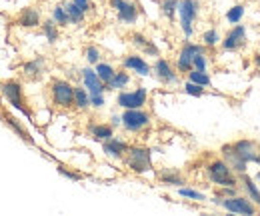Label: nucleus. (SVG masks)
Returning <instances> with one entry per match:
<instances>
[{
	"label": "nucleus",
	"mask_w": 260,
	"mask_h": 216,
	"mask_svg": "<svg viewBox=\"0 0 260 216\" xmlns=\"http://www.w3.org/2000/svg\"><path fill=\"white\" fill-rule=\"evenodd\" d=\"M146 100V90L144 88H138L136 92H124L118 96V104L124 106V108H140Z\"/></svg>",
	"instance_id": "nucleus-4"
},
{
	"label": "nucleus",
	"mask_w": 260,
	"mask_h": 216,
	"mask_svg": "<svg viewBox=\"0 0 260 216\" xmlns=\"http://www.w3.org/2000/svg\"><path fill=\"white\" fill-rule=\"evenodd\" d=\"M190 80L196 82V84H200V86L210 84V78L204 74V70H194V72H190Z\"/></svg>",
	"instance_id": "nucleus-20"
},
{
	"label": "nucleus",
	"mask_w": 260,
	"mask_h": 216,
	"mask_svg": "<svg viewBox=\"0 0 260 216\" xmlns=\"http://www.w3.org/2000/svg\"><path fill=\"white\" fill-rule=\"evenodd\" d=\"M192 64H194L198 70H204V68H206V60H204V58H202L200 54H196L194 60H192Z\"/></svg>",
	"instance_id": "nucleus-34"
},
{
	"label": "nucleus",
	"mask_w": 260,
	"mask_h": 216,
	"mask_svg": "<svg viewBox=\"0 0 260 216\" xmlns=\"http://www.w3.org/2000/svg\"><path fill=\"white\" fill-rule=\"evenodd\" d=\"M128 164L136 172H146L150 168V152L144 148H132L130 150Z\"/></svg>",
	"instance_id": "nucleus-3"
},
{
	"label": "nucleus",
	"mask_w": 260,
	"mask_h": 216,
	"mask_svg": "<svg viewBox=\"0 0 260 216\" xmlns=\"http://www.w3.org/2000/svg\"><path fill=\"white\" fill-rule=\"evenodd\" d=\"M204 42H206V44H216V42H218V34H216V30L206 32V34H204Z\"/></svg>",
	"instance_id": "nucleus-32"
},
{
	"label": "nucleus",
	"mask_w": 260,
	"mask_h": 216,
	"mask_svg": "<svg viewBox=\"0 0 260 216\" xmlns=\"http://www.w3.org/2000/svg\"><path fill=\"white\" fill-rule=\"evenodd\" d=\"M96 74H98V78H100L102 82H110V78L114 76V70H112L108 64H98Z\"/></svg>",
	"instance_id": "nucleus-19"
},
{
	"label": "nucleus",
	"mask_w": 260,
	"mask_h": 216,
	"mask_svg": "<svg viewBox=\"0 0 260 216\" xmlns=\"http://www.w3.org/2000/svg\"><path fill=\"white\" fill-rule=\"evenodd\" d=\"M2 90L6 94V98L16 106V108H20L22 110V100H20V86L16 84V82H8V84H4L2 86Z\"/></svg>",
	"instance_id": "nucleus-9"
},
{
	"label": "nucleus",
	"mask_w": 260,
	"mask_h": 216,
	"mask_svg": "<svg viewBox=\"0 0 260 216\" xmlns=\"http://www.w3.org/2000/svg\"><path fill=\"white\" fill-rule=\"evenodd\" d=\"M128 68H134L138 74H148V64L142 60V58H138V56H130V58H126V62H124Z\"/></svg>",
	"instance_id": "nucleus-14"
},
{
	"label": "nucleus",
	"mask_w": 260,
	"mask_h": 216,
	"mask_svg": "<svg viewBox=\"0 0 260 216\" xmlns=\"http://www.w3.org/2000/svg\"><path fill=\"white\" fill-rule=\"evenodd\" d=\"M54 18L60 22V24H64L66 20H68V14L64 12V8H60V6H56L54 8Z\"/></svg>",
	"instance_id": "nucleus-28"
},
{
	"label": "nucleus",
	"mask_w": 260,
	"mask_h": 216,
	"mask_svg": "<svg viewBox=\"0 0 260 216\" xmlns=\"http://www.w3.org/2000/svg\"><path fill=\"white\" fill-rule=\"evenodd\" d=\"M258 180H260V174H258Z\"/></svg>",
	"instance_id": "nucleus-40"
},
{
	"label": "nucleus",
	"mask_w": 260,
	"mask_h": 216,
	"mask_svg": "<svg viewBox=\"0 0 260 216\" xmlns=\"http://www.w3.org/2000/svg\"><path fill=\"white\" fill-rule=\"evenodd\" d=\"M86 54H88V60H90V62L98 60V50H96V48H88V52H86Z\"/></svg>",
	"instance_id": "nucleus-36"
},
{
	"label": "nucleus",
	"mask_w": 260,
	"mask_h": 216,
	"mask_svg": "<svg viewBox=\"0 0 260 216\" xmlns=\"http://www.w3.org/2000/svg\"><path fill=\"white\" fill-rule=\"evenodd\" d=\"M122 120H124V126H126L128 130H140L142 126L148 124V116H146L144 112L136 110V108H130L128 112H124Z\"/></svg>",
	"instance_id": "nucleus-5"
},
{
	"label": "nucleus",
	"mask_w": 260,
	"mask_h": 216,
	"mask_svg": "<svg viewBox=\"0 0 260 216\" xmlns=\"http://www.w3.org/2000/svg\"><path fill=\"white\" fill-rule=\"evenodd\" d=\"M20 22H22L24 26H36V24H38V12H36V10H32V8L24 10V12H22Z\"/></svg>",
	"instance_id": "nucleus-17"
},
{
	"label": "nucleus",
	"mask_w": 260,
	"mask_h": 216,
	"mask_svg": "<svg viewBox=\"0 0 260 216\" xmlns=\"http://www.w3.org/2000/svg\"><path fill=\"white\" fill-rule=\"evenodd\" d=\"M54 100H56V104H60V106H70L72 100H74V90L70 88V84H66V82H56V84H54Z\"/></svg>",
	"instance_id": "nucleus-6"
},
{
	"label": "nucleus",
	"mask_w": 260,
	"mask_h": 216,
	"mask_svg": "<svg viewBox=\"0 0 260 216\" xmlns=\"http://www.w3.org/2000/svg\"><path fill=\"white\" fill-rule=\"evenodd\" d=\"M208 172H210V178L216 182V184H222V186H234V178L230 176V170H228V166L224 162H214L210 168H208Z\"/></svg>",
	"instance_id": "nucleus-2"
},
{
	"label": "nucleus",
	"mask_w": 260,
	"mask_h": 216,
	"mask_svg": "<svg viewBox=\"0 0 260 216\" xmlns=\"http://www.w3.org/2000/svg\"><path fill=\"white\" fill-rule=\"evenodd\" d=\"M234 150H236L238 155L242 156V158H244L246 162H248V160H258V158L254 156V146H252L250 142H246V140H242V142H238V144L234 146Z\"/></svg>",
	"instance_id": "nucleus-12"
},
{
	"label": "nucleus",
	"mask_w": 260,
	"mask_h": 216,
	"mask_svg": "<svg viewBox=\"0 0 260 216\" xmlns=\"http://www.w3.org/2000/svg\"><path fill=\"white\" fill-rule=\"evenodd\" d=\"M92 104H94V106H102V104H104L102 94H92Z\"/></svg>",
	"instance_id": "nucleus-37"
},
{
	"label": "nucleus",
	"mask_w": 260,
	"mask_h": 216,
	"mask_svg": "<svg viewBox=\"0 0 260 216\" xmlns=\"http://www.w3.org/2000/svg\"><path fill=\"white\" fill-rule=\"evenodd\" d=\"M24 70H26L28 74H36V70H40V62H30V64H26Z\"/></svg>",
	"instance_id": "nucleus-35"
},
{
	"label": "nucleus",
	"mask_w": 260,
	"mask_h": 216,
	"mask_svg": "<svg viewBox=\"0 0 260 216\" xmlns=\"http://www.w3.org/2000/svg\"><path fill=\"white\" fill-rule=\"evenodd\" d=\"M244 182H246V190H248V194H250V196H252V198L260 204V192H258V188H256V184H254L250 178H246Z\"/></svg>",
	"instance_id": "nucleus-25"
},
{
	"label": "nucleus",
	"mask_w": 260,
	"mask_h": 216,
	"mask_svg": "<svg viewBox=\"0 0 260 216\" xmlns=\"http://www.w3.org/2000/svg\"><path fill=\"white\" fill-rule=\"evenodd\" d=\"M92 134L96 138H110L112 136V130L108 126H92Z\"/></svg>",
	"instance_id": "nucleus-23"
},
{
	"label": "nucleus",
	"mask_w": 260,
	"mask_h": 216,
	"mask_svg": "<svg viewBox=\"0 0 260 216\" xmlns=\"http://www.w3.org/2000/svg\"><path fill=\"white\" fill-rule=\"evenodd\" d=\"M242 14H244V8L242 6H234V8H230L226 14V18L232 22V24H236L240 18H242Z\"/></svg>",
	"instance_id": "nucleus-21"
},
{
	"label": "nucleus",
	"mask_w": 260,
	"mask_h": 216,
	"mask_svg": "<svg viewBox=\"0 0 260 216\" xmlns=\"http://www.w3.org/2000/svg\"><path fill=\"white\" fill-rule=\"evenodd\" d=\"M64 10H66V14H68V20H72V22H80V20H82V12H84V10H80L74 2L68 4Z\"/></svg>",
	"instance_id": "nucleus-18"
},
{
	"label": "nucleus",
	"mask_w": 260,
	"mask_h": 216,
	"mask_svg": "<svg viewBox=\"0 0 260 216\" xmlns=\"http://www.w3.org/2000/svg\"><path fill=\"white\" fill-rule=\"evenodd\" d=\"M84 82H86V88L92 94H102V80L98 78V74H94L92 70H84Z\"/></svg>",
	"instance_id": "nucleus-10"
},
{
	"label": "nucleus",
	"mask_w": 260,
	"mask_h": 216,
	"mask_svg": "<svg viewBox=\"0 0 260 216\" xmlns=\"http://www.w3.org/2000/svg\"><path fill=\"white\" fill-rule=\"evenodd\" d=\"M242 42H244V28H242V26H236V28L226 36V40H224V48L232 50V48L240 46Z\"/></svg>",
	"instance_id": "nucleus-11"
},
{
	"label": "nucleus",
	"mask_w": 260,
	"mask_h": 216,
	"mask_svg": "<svg viewBox=\"0 0 260 216\" xmlns=\"http://www.w3.org/2000/svg\"><path fill=\"white\" fill-rule=\"evenodd\" d=\"M258 64H260V56H258Z\"/></svg>",
	"instance_id": "nucleus-39"
},
{
	"label": "nucleus",
	"mask_w": 260,
	"mask_h": 216,
	"mask_svg": "<svg viewBox=\"0 0 260 216\" xmlns=\"http://www.w3.org/2000/svg\"><path fill=\"white\" fill-rule=\"evenodd\" d=\"M196 54H202V48H200V46H194V44L184 46V50H182V54H180V60H178V68H180V70H188Z\"/></svg>",
	"instance_id": "nucleus-8"
},
{
	"label": "nucleus",
	"mask_w": 260,
	"mask_h": 216,
	"mask_svg": "<svg viewBox=\"0 0 260 216\" xmlns=\"http://www.w3.org/2000/svg\"><path fill=\"white\" fill-rule=\"evenodd\" d=\"M74 100H76V104L80 106V108H84V106H88V96H86V92L82 90V88H78L76 92H74Z\"/></svg>",
	"instance_id": "nucleus-24"
},
{
	"label": "nucleus",
	"mask_w": 260,
	"mask_h": 216,
	"mask_svg": "<svg viewBox=\"0 0 260 216\" xmlns=\"http://www.w3.org/2000/svg\"><path fill=\"white\" fill-rule=\"evenodd\" d=\"M124 150H126V144L120 142V140H110V138H108V142L104 144V152L110 156H120Z\"/></svg>",
	"instance_id": "nucleus-13"
},
{
	"label": "nucleus",
	"mask_w": 260,
	"mask_h": 216,
	"mask_svg": "<svg viewBox=\"0 0 260 216\" xmlns=\"http://www.w3.org/2000/svg\"><path fill=\"white\" fill-rule=\"evenodd\" d=\"M126 82H128V76H126L124 72H120V74H116V76H112L108 84H110L112 88H122V86H124Z\"/></svg>",
	"instance_id": "nucleus-22"
},
{
	"label": "nucleus",
	"mask_w": 260,
	"mask_h": 216,
	"mask_svg": "<svg viewBox=\"0 0 260 216\" xmlns=\"http://www.w3.org/2000/svg\"><path fill=\"white\" fill-rule=\"evenodd\" d=\"M162 180H164V182H172V184H182V180H180L176 174H166V172H164Z\"/></svg>",
	"instance_id": "nucleus-33"
},
{
	"label": "nucleus",
	"mask_w": 260,
	"mask_h": 216,
	"mask_svg": "<svg viewBox=\"0 0 260 216\" xmlns=\"http://www.w3.org/2000/svg\"><path fill=\"white\" fill-rule=\"evenodd\" d=\"M134 40H136V44H138V46H144V48H146L148 52L156 54V48H154V46H150V44H146V40H144L142 36H134Z\"/></svg>",
	"instance_id": "nucleus-31"
},
{
	"label": "nucleus",
	"mask_w": 260,
	"mask_h": 216,
	"mask_svg": "<svg viewBox=\"0 0 260 216\" xmlns=\"http://www.w3.org/2000/svg\"><path fill=\"white\" fill-rule=\"evenodd\" d=\"M118 16H120V20H124V22H134V20H136V8H134L132 4H126V2H124V6L118 10Z\"/></svg>",
	"instance_id": "nucleus-16"
},
{
	"label": "nucleus",
	"mask_w": 260,
	"mask_h": 216,
	"mask_svg": "<svg viewBox=\"0 0 260 216\" xmlns=\"http://www.w3.org/2000/svg\"><path fill=\"white\" fill-rule=\"evenodd\" d=\"M222 204H224L226 210L236 212V214H252V212H254L252 204H250L248 200H244V198H228Z\"/></svg>",
	"instance_id": "nucleus-7"
},
{
	"label": "nucleus",
	"mask_w": 260,
	"mask_h": 216,
	"mask_svg": "<svg viewBox=\"0 0 260 216\" xmlns=\"http://www.w3.org/2000/svg\"><path fill=\"white\" fill-rule=\"evenodd\" d=\"M156 70H158V76H160L162 80H166V82H174V80H176L174 74H172V70H170V66L164 60L156 62Z\"/></svg>",
	"instance_id": "nucleus-15"
},
{
	"label": "nucleus",
	"mask_w": 260,
	"mask_h": 216,
	"mask_svg": "<svg viewBox=\"0 0 260 216\" xmlns=\"http://www.w3.org/2000/svg\"><path fill=\"white\" fill-rule=\"evenodd\" d=\"M186 92L192 94V96H200V94H202V88H200V84H196V82H188V84H186Z\"/></svg>",
	"instance_id": "nucleus-29"
},
{
	"label": "nucleus",
	"mask_w": 260,
	"mask_h": 216,
	"mask_svg": "<svg viewBox=\"0 0 260 216\" xmlns=\"http://www.w3.org/2000/svg\"><path fill=\"white\" fill-rule=\"evenodd\" d=\"M176 6H178L176 0H166V2H164V14H166V16H172L174 10H176Z\"/></svg>",
	"instance_id": "nucleus-27"
},
{
	"label": "nucleus",
	"mask_w": 260,
	"mask_h": 216,
	"mask_svg": "<svg viewBox=\"0 0 260 216\" xmlns=\"http://www.w3.org/2000/svg\"><path fill=\"white\" fill-rule=\"evenodd\" d=\"M112 6H114V8H118V10H120V8H122V6H124V0H112Z\"/></svg>",
	"instance_id": "nucleus-38"
},
{
	"label": "nucleus",
	"mask_w": 260,
	"mask_h": 216,
	"mask_svg": "<svg viewBox=\"0 0 260 216\" xmlns=\"http://www.w3.org/2000/svg\"><path fill=\"white\" fill-rule=\"evenodd\" d=\"M180 194L186 196V198H194V200H204V194L196 192V190H190V188H180Z\"/></svg>",
	"instance_id": "nucleus-26"
},
{
	"label": "nucleus",
	"mask_w": 260,
	"mask_h": 216,
	"mask_svg": "<svg viewBox=\"0 0 260 216\" xmlns=\"http://www.w3.org/2000/svg\"><path fill=\"white\" fill-rule=\"evenodd\" d=\"M180 8V20H182V28H184V32L190 36L192 34V20H194L196 16V2L194 0H182L180 4H178Z\"/></svg>",
	"instance_id": "nucleus-1"
},
{
	"label": "nucleus",
	"mask_w": 260,
	"mask_h": 216,
	"mask_svg": "<svg viewBox=\"0 0 260 216\" xmlns=\"http://www.w3.org/2000/svg\"><path fill=\"white\" fill-rule=\"evenodd\" d=\"M44 32H46V36H48V40H50V42H54V40H56V30H54L52 22H46V24H44Z\"/></svg>",
	"instance_id": "nucleus-30"
}]
</instances>
